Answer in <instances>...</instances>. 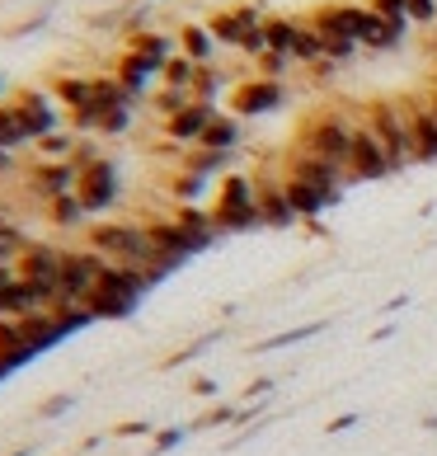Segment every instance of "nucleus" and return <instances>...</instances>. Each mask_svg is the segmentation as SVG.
<instances>
[{
  "instance_id": "12",
  "label": "nucleus",
  "mask_w": 437,
  "mask_h": 456,
  "mask_svg": "<svg viewBox=\"0 0 437 456\" xmlns=\"http://www.w3.org/2000/svg\"><path fill=\"white\" fill-rule=\"evenodd\" d=\"M76 183H80V170L71 160H38V165H28V193L43 202H53V198H66V193H76Z\"/></svg>"
},
{
  "instance_id": "51",
  "label": "nucleus",
  "mask_w": 437,
  "mask_h": 456,
  "mask_svg": "<svg viewBox=\"0 0 437 456\" xmlns=\"http://www.w3.org/2000/svg\"><path fill=\"white\" fill-rule=\"evenodd\" d=\"M94 160H99V137H80L76 151H71V165H76V170H90Z\"/></svg>"
},
{
  "instance_id": "15",
  "label": "nucleus",
  "mask_w": 437,
  "mask_h": 456,
  "mask_svg": "<svg viewBox=\"0 0 437 456\" xmlns=\"http://www.w3.org/2000/svg\"><path fill=\"white\" fill-rule=\"evenodd\" d=\"M113 76H117V86H123L132 94V104H146L150 90H156V80H160V66L156 61H146L137 53H127L123 47V57L113 61Z\"/></svg>"
},
{
  "instance_id": "5",
  "label": "nucleus",
  "mask_w": 437,
  "mask_h": 456,
  "mask_svg": "<svg viewBox=\"0 0 437 456\" xmlns=\"http://www.w3.org/2000/svg\"><path fill=\"white\" fill-rule=\"evenodd\" d=\"M76 198L85 202L90 216H104L117 208V198H123V175H117V165L109 156H99L90 170H80V183H76Z\"/></svg>"
},
{
  "instance_id": "10",
  "label": "nucleus",
  "mask_w": 437,
  "mask_h": 456,
  "mask_svg": "<svg viewBox=\"0 0 437 456\" xmlns=\"http://www.w3.org/2000/svg\"><path fill=\"white\" fill-rule=\"evenodd\" d=\"M14 104V113H20V127H24V137H28V146L33 142H43L47 132H57L61 127V104L47 90H20L10 99Z\"/></svg>"
},
{
  "instance_id": "32",
  "label": "nucleus",
  "mask_w": 437,
  "mask_h": 456,
  "mask_svg": "<svg viewBox=\"0 0 437 456\" xmlns=\"http://www.w3.org/2000/svg\"><path fill=\"white\" fill-rule=\"evenodd\" d=\"M282 179H287V175H282ZM287 198H292V208H296L301 222H315V216H325L334 208L320 189H311V183H301V179H287Z\"/></svg>"
},
{
  "instance_id": "55",
  "label": "nucleus",
  "mask_w": 437,
  "mask_h": 456,
  "mask_svg": "<svg viewBox=\"0 0 437 456\" xmlns=\"http://www.w3.org/2000/svg\"><path fill=\"white\" fill-rule=\"evenodd\" d=\"M273 386H278L273 377H255V381L245 386V400H240V404H249V400H268V395H273Z\"/></svg>"
},
{
  "instance_id": "56",
  "label": "nucleus",
  "mask_w": 437,
  "mask_h": 456,
  "mask_svg": "<svg viewBox=\"0 0 437 456\" xmlns=\"http://www.w3.org/2000/svg\"><path fill=\"white\" fill-rule=\"evenodd\" d=\"M14 278H20V273H14L10 264H0V320H10V311H5V292H10V282H14Z\"/></svg>"
},
{
  "instance_id": "46",
  "label": "nucleus",
  "mask_w": 437,
  "mask_h": 456,
  "mask_svg": "<svg viewBox=\"0 0 437 456\" xmlns=\"http://www.w3.org/2000/svg\"><path fill=\"white\" fill-rule=\"evenodd\" d=\"M132 113H137V109H104V113H99L94 137H123V132L132 127Z\"/></svg>"
},
{
  "instance_id": "39",
  "label": "nucleus",
  "mask_w": 437,
  "mask_h": 456,
  "mask_svg": "<svg viewBox=\"0 0 437 456\" xmlns=\"http://www.w3.org/2000/svg\"><path fill=\"white\" fill-rule=\"evenodd\" d=\"M212 189V179L207 175H193V170H179L170 179V198H174V208H183V202H203V193Z\"/></svg>"
},
{
  "instance_id": "14",
  "label": "nucleus",
  "mask_w": 437,
  "mask_h": 456,
  "mask_svg": "<svg viewBox=\"0 0 437 456\" xmlns=\"http://www.w3.org/2000/svg\"><path fill=\"white\" fill-rule=\"evenodd\" d=\"M367 5H352V0H329V5H320L311 14V24L320 28V33H329V38H348V43H358V33H362V24H367Z\"/></svg>"
},
{
  "instance_id": "28",
  "label": "nucleus",
  "mask_w": 437,
  "mask_h": 456,
  "mask_svg": "<svg viewBox=\"0 0 437 456\" xmlns=\"http://www.w3.org/2000/svg\"><path fill=\"white\" fill-rule=\"evenodd\" d=\"M325 330H329V320H311V325H292V330H282V334H268V339H255V344H249V353H255V358H263V353H282V348H296V344L315 339V334H325Z\"/></svg>"
},
{
  "instance_id": "23",
  "label": "nucleus",
  "mask_w": 437,
  "mask_h": 456,
  "mask_svg": "<svg viewBox=\"0 0 437 456\" xmlns=\"http://www.w3.org/2000/svg\"><path fill=\"white\" fill-rule=\"evenodd\" d=\"M20 334H24V344H28L33 353H53L57 344H66V334H61V325H57L53 311L24 315V320H20Z\"/></svg>"
},
{
  "instance_id": "9",
  "label": "nucleus",
  "mask_w": 437,
  "mask_h": 456,
  "mask_svg": "<svg viewBox=\"0 0 437 456\" xmlns=\"http://www.w3.org/2000/svg\"><path fill=\"white\" fill-rule=\"evenodd\" d=\"M104 255L90 245H80V249H66L61 255V273H57V297H71V301H85L90 297V287L99 282V273H104Z\"/></svg>"
},
{
  "instance_id": "50",
  "label": "nucleus",
  "mask_w": 437,
  "mask_h": 456,
  "mask_svg": "<svg viewBox=\"0 0 437 456\" xmlns=\"http://www.w3.org/2000/svg\"><path fill=\"white\" fill-rule=\"evenodd\" d=\"M76 410V395L71 391H61V395H47L38 404V419H61V414H71Z\"/></svg>"
},
{
  "instance_id": "1",
  "label": "nucleus",
  "mask_w": 437,
  "mask_h": 456,
  "mask_svg": "<svg viewBox=\"0 0 437 456\" xmlns=\"http://www.w3.org/2000/svg\"><path fill=\"white\" fill-rule=\"evenodd\" d=\"M156 292V287L146 282L142 268H132V264H104V273H99V282L90 287V297H85V306L94 315V325L99 320H127V315H137L142 311V301Z\"/></svg>"
},
{
  "instance_id": "25",
  "label": "nucleus",
  "mask_w": 437,
  "mask_h": 456,
  "mask_svg": "<svg viewBox=\"0 0 437 456\" xmlns=\"http://www.w3.org/2000/svg\"><path fill=\"white\" fill-rule=\"evenodd\" d=\"M405 33H409V28L381 20V14H367V24H362V33H358V47H362V53H395V47L405 43Z\"/></svg>"
},
{
  "instance_id": "38",
  "label": "nucleus",
  "mask_w": 437,
  "mask_h": 456,
  "mask_svg": "<svg viewBox=\"0 0 437 456\" xmlns=\"http://www.w3.org/2000/svg\"><path fill=\"white\" fill-rule=\"evenodd\" d=\"M292 61H296V66H315V61H325V33L315 28L311 20H301L296 47H292Z\"/></svg>"
},
{
  "instance_id": "26",
  "label": "nucleus",
  "mask_w": 437,
  "mask_h": 456,
  "mask_svg": "<svg viewBox=\"0 0 437 456\" xmlns=\"http://www.w3.org/2000/svg\"><path fill=\"white\" fill-rule=\"evenodd\" d=\"M231 160H235V151H207V146H183V156H179V170H193V175L222 179V175H231Z\"/></svg>"
},
{
  "instance_id": "48",
  "label": "nucleus",
  "mask_w": 437,
  "mask_h": 456,
  "mask_svg": "<svg viewBox=\"0 0 437 456\" xmlns=\"http://www.w3.org/2000/svg\"><path fill=\"white\" fill-rule=\"evenodd\" d=\"M189 433L193 428H156V437H150V452H156V456H165V452H174V447H183V443H189Z\"/></svg>"
},
{
  "instance_id": "45",
  "label": "nucleus",
  "mask_w": 437,
  "mask_h": 456,
  "mask_svg": "<svg viewBox=\"0 0 437 456\" xmlns=\"http://www.w3.org/2000/svg\"><path fill=\"white\" fill-rule=\"evenodd\" d=\"M222 339H226V334H222V330H212V334H203V339H193L189 348H179V353H170V358H165L160 367H165V371H174V367H183V362L203 358V353H207L212 344H222Z\"/></svg>"
},
{
  "instance_id": "47",
  "label": "nucleus",
  "mask_w": 437,
  "mask_h": 456,
  "mask_svg": "<svg viewBox=\"0 0 437 456\" xmlns=\"http://www.w3.org/2000/svg\"><path fill=\"white\" fill-rule=\"evenodd\" d=\"M292 57H282V53H263L259 61H255V76H263V80H287V71H292Z\"/></svg>"
},
{
  "instance_id": "27",
  "label": "nucleus",
  "mask_w": 437,
  "mask_h": 456,
  "mask_svg": "<svg viewBox=\"0 0 437 456\" xmlns=\"http://www.w3.org/2000/svg\"><path fill=\"white\" fill-rule=\"evenodd\" d=\"M47 94H53L66 113H80V109L94 104V76H57Z\"/></svg>"
},
{
  "instance_id": "63",
  "label": "nucleus",
  "mask_w": 437,
  "mask_h": 456,
  "mask_svg": "<svg viewBox=\"0 0 437 456\" xmlns=\"http://www.w3.org/2000/svg\"><path fill=\"white\" fill-rule=\"evenodd\" d=\"M5 216H10V212H5V208H0V222H5Z\"/></svg>"
},
{
  "instance_id": "4",
  "label": "nucleus",
  "mask_w": 437,
  "mask_h": 456,
  "mask_svg": "<svg viewBox=\"0 0 437 456\" xmlns=\"http://www.w3.org/2000/svg\"><path fill=\"white\" fill-rule=\"evenodd\" d=\"M362 123L376 132V142L385 146L395 175L418 165L414 160V137H409V118H405V104H400V99H372V104H362Z\"/></svg>"
},
{
  "instance_id": "57",
  "label": "nucleus",
  "mask_w": 437,
  "mask_h": 456,
  "mask_svg": "<svg viewBox=\"0 0 437 456\" xmlns=\"http://www.w3.org/2000/svg\"><path fill=\"white\" fill-rule=\"evenodd\" d=\"M362 424V414L352 410V414H339V419H329V433H348V428H358Z\"/></svg>"
},
{
  "instance_id": "33",
  "label": "nucleus",
  "mask_w": 437,
  "mask_h": 456,
  "mask_svg": "<svg viewBox=\"0 0 437 456\" xmlns=\"http://www.w3.org/2000/svg\"><path fill=\"white\" fill-rule=\"evenodd\" d=\"M231 86H235L231 71H222L216 61H207V66H198V76H193V99L198 104H216Z\"/></svg>"
},
{
  "instance_id": "24",
  "label": "nucleus",
  "mask_w": 437,
  "mask_h": 456,
  "mask_svg": "<svg viewBox=\"0 0 437 456\" xmlns=\"http://www.w3.org/2000/svg\"><path fill=\"white\" fill-rule=\"evenodd\" d=\"M47 216V226L61 231V235H71V231H90V212H85V202H80L76 193H66V198H53L43 208Z\"/></svg>"
},
{
  "instance_id": "22",
  "label": "nucleus",
  "mask_w": 437,
  "mask_h": 456,
  "mask_svg": "<svg viewBox=\"0 0 437 456\" xmlns=\"http://www.w3.org/2000/svg\"><path fill=\"white\" fill-rule=\"evenodd\" d=\"M123 47L137 53V57H146V61H156L165 71V61L179 53V38L174 33H160V28H137V33H123Z\"/></svg>"
},
{
  "instance_id": "36",
  "label": "nucleus",
  "mask_w": 437,
  "mask_h": 456,
  "mask_svg": "<svg viewBox=\"0 0 437 456\" xmlns=\"http://www.w3.org/2000/svg\"><path fill=\"white\" fill-rule=\"evenodd\" d=\"M53 315H57V325H61V334H66V339L94 325L90 306H85V301H71V297H57V301H53Z\"/></svg>"
},
{
  "instance_id": "41",
  "label": "nucleus",
  "mask_w": 437,
  "mask_h": 456,
  "mask_svg": "<svg viewBox=\"0 0 437 456\" xmlns=\"http://www.w3.org/2000/svg\"><path fill=\"white\" fill-rule=\"evenodd\" d=\"M76 132L71 127H57V132H47L43 142H33V151H38V160H71V151H76Z\"/></svg>"
},
{
  "instance_id": "2",
  "label": "nucleus",
  "mask_w": 437,
  "mask_h": 456,
  "mask_svg": "<svg viewBox=\"0 0 437 456\" xmlns=\"http://www.w3.org/2000/svg\"><path fill=\"white\" fill-rule=\"evenodd\" d=\"M352 132H358V123H352L344 109H315V113L301 118L292 146L306 151V156H320V160H329V165H339V170H348Z\"/></svg>"
},
{
  "instance_id": "40",
  "label": "nucleus",
  "mask_w": 437,
  "mask_h": 456,
  "mask_svg": "<svg viewBox=\"0 0 437 456\" xmlns=\"http://www.w3.org/2000/svg\"><path fill=\"white\" fill-rule=\"evenodd\" d=\"M94 109L104 113V109H137V104H132V94L117 86V76L109 71V76H94Z\"/></svg>"
},
{
  "instance_id": "11",
  "label": "nucleus",
  "mask_w": 437,
  "mask_h": 456,
  "mask_svg": "<svg viewBox=\"0 0 437 456\" xmlns=\"http://www.w3.org/2000/svg\"><path fill=\"white\" fill-rule=\"evenodd\" d=\"M255 193H259V216L268 231H292L301 216L287 198V179L282 175H255Z\"/></svg>"
},
{
  "instance_id": "7",
  "label": "nucleus",
  "mask_w": 437,
  "mask_h": 456,
  "mask_svg": "<svg viewBox=\"0 0 437 456\" xmlns=\"http://www.w3.org/2000/svg\"><path fill=\"white\" fill-rule=\"evenodd\" d=\"M287 104V86L282 80H263V76H245L231 86V113L240 118H268Z\"/></svg>"
},
{
  "instance_id": "59",
  "label": "nucleus",
  "mask_w": 437,
  "mask_h": 456,
  "mask_svg": "<svg viewBox=\"0 0 437 456\" xmlns=\"http://www.w3.org/2000/svg\"><path fill=\"white\" fill-rule=\"evenodd\" d=\"M10 170H14V151L0 146V175H10Z\"/></svg>"
},
{
  "instance_id": "8",
  "label": "nucleus",
  "mask_w": 437,
  "mask_h": 456,
  "mask_svg": "<svg viewBox=\"0 0 437 456\" xmlns=\"http://www.w3.org/2000/svg\"><path fill=\"white\" fill-rule=\"evenodd\" d=\"M391 156H385V146L376 142V132L358 123V132H352V146H348V183H381L391 179Z\"/></svg>"
},
{
  "instance_id": "31",
  "label": "nucleus",
  "mask_w": 437,
  "mask_h": 456,
  "mask_svg": "<svg viewBox=\"0 0 437 456\" xmlns=\"http://www.w3.org/2000/svg\"><path fill=\"white\" fill-rule=\"evenodd\" d=\"M33 358H38V353L24 344L20 320H0V367L14 371V367H24V362H33Z\"/></svg>"
},
{
  "instance_id": "6",
  "label": "nucleus",
  "mask_w": 437,
  "mask_h": 456,
  "mask_svg": "<svg viewBox=\"0 0 437 456\" xmlns=\"http://www.w3.org/2000/svg\"><path fill=\"white\" fill-rule=\"evenodd\" d=\"M282 175L287 179H301V183H311V189H320L334 208H339V198L348 189V170H339V165H329L320 156H306V151H287V160H282Z\"/></svg>"
},
{
  "instance_id": "60",
  "label": "nucleus",
  "mask_w": 437,
  "mask_h": 456,
  "mask_svg": "<svg viewBox=\"0 0 437 456\" xmlns=\"http://www.w3.org/2000/svg\"><path fill=\"white\" fill-rule=\"evenodd\" d=\"M5 456H33V447H14V452H5Z\"/></svg>"
},
{
  "instance_id": "18",
  "label": "nucleus",
  "mask_w": 437,
  "mask_h": 456,
  "mask_svg": "<svg viewBox=\"0 0 437 456\" xmlns=\"http://www.w3.org/2000/svg\"><path fill=\"white\" fill-rule=\"evenodd\" d=\"M216 113H222L216 104H198V99H193L189 109H179L174 118H165L160 127H165V137H170L174 146H198V142H203V132H207V123H212Z\"/></svg>"
},
{
  "instance_id": "44",
  "label": "nucleus",
  "mask_w": 437,
  "mask_h": 456,
  "mask_svg": "<svg viewBox=\"0 0 437 456\" xmlns=\"http://www.w3.org/2000/svg\"><path fill=\"white\" fill-rule=\"evenodd\" d=\"M189 104H193V94H189V90H170V86L150 90V109L160 113V123H165V118H174L179 109H189Z\"/></svg>"
},
{
  "instance_id": "35",
  "label": "nucleus",
  "mask_w": 437,
  "mask_h": 456,
  "mask_svg": "<svg viewBox=\"0 0 437 456\" xmlns=\"http://www.w3.org/2000/svg\"><path fill=\"white\" fill-rule=\"evenodd\" d=\"M240 410H245V404H231V400H216L212 404V410H203V414H198L193 419V433H216V428H240Z\"/></svg>"
},
{
  "instance_id": "43",
  "label": "nucleus",
  "mask_w": 437,
  "mask_h": 456,
  "mask_svg": "<svg viewBox=\"0 0 437 456\" xmlns=\"http://www.w3.org/2000/svg\"><path fill=\"white\" fill-rule=\"evenodd\" d=\"M193 76H198V61H189L183 53H174L170 61H165V71H160V86H170V90H189V94H193Z\"/></svg>"
},
{
  "instance_id": "29",
  "label": "nucleus",
  "mask_w": 437,
  "mask_h": 456,
  "mask_svg": "<svg viewBox=\"0 0 437 456\" xmlns=\"http://www.w3.org/2000/svg\"><path fill=\"white\" fill-rule=\"evenodd\" d=\"M174 38H179V53L189 57V61H198V66L216 61V47H222V43L212 38V28H207V24H183Z\"/></svg>"
},
{
  "instance_id": "20",
  "label": "nucleus",
  "mask_w": 437,
  "mask_h": 456,
  "mask_svg": "<svg viewBox=\"0 0 437 456\" xmlns=\"http://www.w3.org/2000/svg\"><path fill=\"white\" fill-rule=\"evenodd\" d=\"M61 255H66L61 245H53V240H33L24 255H20V264H14V273H20V278H33V282H53V287H57Z\"/></svg>"
},
{
  "instance_id": "61",
  "label": "nucleus",
  "mask_w": 437,
  "mask_h": 456,
  "mask_svg": "<svg viewBox=\"0 0 437 456\" xmlns=\"http://www.w3.org/2000/svg\"><path fill=\"white\" fill-rule=\"evenodd\" d=\"M428 109H433V118H437V90L428 94Z\"/></svg>"
},
{
  "instance_id": "30",
  "label": "nucleus",
  "mask_w": 437,
  "mask_h": 456,
  "mask_svg": "<svg viewBox=\"0 0 437 456\" xmlns=\"http://www.w3.org/2000/svg\"><path fill=\"white\" fill-rule=\"evenodd\" d=\"M240 142H245V123H240V118H235V113H216L198 146H207V151H240Z\"/></svg>"
},
{
  "instance_id": "62",
  "label": "nucleus",
  "mask_w": 437,
  "mask_h": 456,
  "mask_svg": "<svg viewBox=\"0 0 437 456\" xmlns=\"http://www.w3.org/2000/svg\"><path fill=\"white\" fill-rule=\"evenodd\" d=\"M0 99H5V80H0Z\"/></svg>"
},
{
  "instance_id": "34",
  "label": "nucleus",
  "mask_w": 437,
  "mask_h": 456,
  "mask_svg": "<svg viewBox=\"0 0 437 456\" xmlns=\"http://www.w3.org/2000/svg\"><path fill=\"white\" fill-rule=\"evenodd\" d=\"M263 33H268V53L292 57L296 33H301V20H287V14H268V20H263Z\"/></svg>"
},
{
  "instance_id": "13",
  "label": "nucleus",
  "mask_w": 437,
  "mask_h": 456,
  "mask_svg": "<svg viewBox=\"0 0 437 456\" xmlns=\"http://www.w3.org/2000/svg\"><path fill=\"white\" fill-rule=\"evenodd\" d=\"M146 235H150V249L165 259L179 273L189 259H198V249H193V240L183 235L179 226H174V216H146Z\"/></svg>"
},
{
  "instance_id": "17",
  "label": "nucleus",
  "mask_w": 437,
  "mask_h": 456,
  "mask_svg": "<svg viewBox=\"0 0 437 456\" xmlns=\"http://www.w3.org/2000/svg\"><path fill=\"white\" fill-rule=\"evenodd\" d=\"M53 301H57V287L53 282L14 278L10 292H5V311H10V320H24V315H38V311H53Z\"/></svg>"
},
{
  "instance_id": "19",
  "label": "nucleus",
  "mask_w": 437,
  "mask_h": 456,
  "mask_svg": "<svg viewBox=\"0 0 437 456\" xmlns=\"http://www.w3.org/2000/svg\"><path fill=\"white\" fill-rule=\"evenodd\" d=\"M268 14L259 10V5H231V10H216L212 20H207V28H212V38L216 43H226V47H240V38L255 24H263Z\"/></svg>"
},
{
  "instance_id": "37",
  "label": "nucleus",
  "mask_w": 437,
  "mask_h": 456,
  "mask_svg": "<svg viewBox=\"0 0 437 456\" xmlns=\"http://www.w3.org/2000/svg\"><path fill=\"white\" fill-rule=\"evenodd\" d=\"M33 245V235L24 231V222H14V216H5V222H0V264H20V255Z\"/></svg>"
},
{
  "instance_id": "16",
  "label": "nucleus",
  "mask_w": 437,
  "mask_h": 456,
  "mask_svg": "<svg viewBox=\"0 0 437 456\" xmlns=\"http://www.w3.org/2000/svg\"><path fill=\"white\" fill-rule=\"evenodd\" d=\"M409 118V137H414V160L418 165H437V118L428 109V99H400Z\"/></svg>"
},
{
  "instance_id": "3",
  "label": "nucleus",
  "mask_w": 437,
  "mask_h": 456,
  "mask_svg": "<svg viewBox=\"0 0 437 456\" xmlns=\"http://www.w3.org/2000/svg\"><path fill=\"white\" fill-rule=\"evenodd\" d=\"M212 222L222 235H249V231H263V216H259V193H255V175H222L216 179V193H212Z\"/></svg>"
},
{
  "instance_id": "53",
  "label": "nucleus",
  "mask_w": 437,
  "mask_h": 456,
  "mask_svg": "<svg viewBox=\"0 0 437 456\" xmlns=\"http://www.w3.org/2000/svg\"><path fill=\"white\" fill-rule=\"evenodd\" d=\"M113 437H156V428H150L146 419H123V424L113 428Z\"/></svg>"
},
{
  "instance_id": "58",
  "label": "nucleus",
  "mask_w": 437,
  "mask_h": 456,
  "mask_svg": "<svg viewBox=\"0 0 437 456\" xmlns=\"http://www.w3.org/2000/svg\"><path fill=\"white\" fill-rule=\"evenodd\" d=\"M193 395H216V381L212 377H193Z\"/></svg>"
},
{
  "instance_id": "42",
  "label": "nucleus",
  "mask_w": 437,
  "mask_h": 456,
  "mask_svg": "<svg viewBox=\"0 0 437 456\" xmlns=\"http://www.w3.org/2000/svg\"><path fill=\"white\" fill-rule=\"evenodd\" d=\"M0 146H5V151H14V156H20V151L28 146L24 127H20V113H14V104H10V99H0Z\"/></svg>"
},
{
  "instance_id": "54",
  "label": "nucleus",
  "mask_w": 437,
  "mask_h": 456,
  "mask_svg": "<svg viewBox=\"0 0 437 456\" xmlns=\"http://www.w3.org/2000/svg\"><path fill=\"white\" fill-rule=\"evenodd\" d=\"M43 24H47V10H38V14H33V20H24V24H10L5 38H28V33H38Z\"/></svg>"
},
{
  "instance_id": "21",
  "label": "nucleus",
  "mask_w": 437,
  "mask_h": 456,
  "mask_svg": "<svg viewBox=\"0 0 437 456\" xmlns=\"http://www.w3.org/2000/svg\"><path fill=\"white\" fill-rule=\"evenodd\" d=\"M170 216H174V226L193 240L198 255L222 240V231H216V222H212V208H203V202H183V208H174Z\"/></svg>"
},
{
  "instance_id": "52",
  "label": "nucleus",
  "mask_w": 437,
  "mask_h": 456,
  "mask_svg": "<svg viewBox=\"0 0 437 456\" xmlns=\"http://www.w3.org/2000/svg\"><path fill=\"white\" fill-rule=\"evenodd\" d=\"M409 24H437V0H405Z\"/></svg>"
},
{
  "instance_id": "49",
  "label": "nucleus",
  "mask_w": 437,
  "mask_h": 456,
  "mask_svg": "<svg viewBox=\"0 0 437 456\" xmlns=\"http://www.w3.org/2000/svg\"><path fill=\"white\" fill-rule=\"evenodd\" d=\"M367 10L381 14V20H391L400 28H409V10H405V0H367Z\"/></svg>"
}]
</instances>
